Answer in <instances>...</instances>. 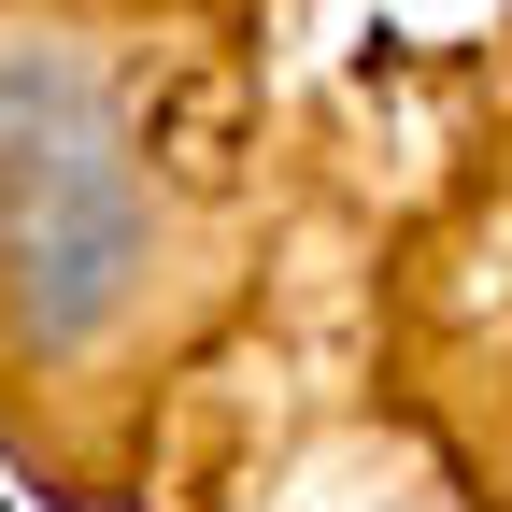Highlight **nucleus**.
Listing matches in <instances>:
<instances>
[{
    "instance_id": "f257e3e1",
    "label": "nucleus",
    "mask_w": 512,
    "mask_h": 512,
    "mask_svg": "<svg viewBox=\"0 0 512 512\" xmlns=\"http://www.w3.org/2000/svg\"><path fill=\"white\" fill-rule=\"evenodd\" d=\"M0 271L29 342H86L143 271V171L114 143V100L72 57H0Z\"/></svg>"
}]
</instances>
